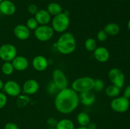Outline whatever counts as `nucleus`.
<instances>
[{
  "mask_svg": "<svg viewBox=\"0 0 130 129\" xmlns=\"http://www.w3.org/2000/svg\"><path fill=\"white\" fill-rule=\"evenodd\" d=\"M79 102L78 93L68 87L60 90L56 95L54 101L57 111L64 115L73 112L78 107Z\"/></svg>",
  "mask_w": 130,
  "mask_h": 129,
  "instance_id": "obj_1",
  "label": "nucleus"
},
{
  "mask_svg": "<svg viewBox=\"0 0 130 129\" xmlns=\"http://www.w3.org/2000/svg\"><path fill=\"white\" fill-rule=\"evenodd\" d=\"M55 48L62 54H70L76 48V40L71 32H63L55 43Z\"/></svg>",
  "mask_w": 130,
  "mask_h": 129,
  "instance_id": "obj_2",
  "label": "nucleus"
},
{
  "mask_svg": "<svg viewBox=\"0 0 130 129\" xmlns=\"http://www.w3.org/2000/svg\"><path fill=\"white\" fill-rule=\"evenodd\" d=\"M95 79L90 77H81L76 78L72 83L71 88L77 93L91 91L93 89Z\"/></svg>",
  "mask_w": 130,
  "mask_h": 129,
  "instance_id": "obj_3",
  "label": "nucleus"
},
{
  "mask_svg": "<svg viewBox=\"0 0 130 129\" xmlns=\"http://www.w3.org/2000/svg\"><path fill=\"white\" fill-rule=\"evenodd\" d=\"M70 25V18L69 15L64 12L53 16L52 21V27L56 32L63 33L67 30Z\"/></svg>",
  "mask_w": 130,
  "mask_h": 129,
  "instance_id": "obj_4",
  "label": "nucleus"
},
{
  "mask_svg": "<svg viewBox=\"0 0 130 129\" xmlns=\"http://www.w3.org/2000/svg\"><path fill=\"white\" fill-rule=\"evenodd\" d=\"M54 32L52 26L48 25H39L34 30V35L39 41L46 42L53 37Z\"/></svg>",
  "mask_w": 130,
  "mask_h": 129,
  "instance_id": "obj_5",
  "label": "nucleus"
},
{
  "mask_svg": "<svg viewBox=\"0 0 130 129\" xmlns=\"http://www.w3.org/2000/svg\"><path fill=\"white\" fill-rule=\"evenodd\" d=\"M110 108L114 111L119 113L126 112L129 108L130 102L128 99L124 96H118L113 98L110 102Z\"/></svg>",
  "mask_w": 130,
  "mask_h": 129,
  "instance_id": "obj_6",
  "label": "nucleus"
},
{
  "mask_svg": "<svg viewBox=\"0 0 130 129\" xmlns=\"http://www.w3.org/2000/svg\"><path fill=\"white\" fill-rule=\"evenodd\" d=\"M17 56L16 47L10 43H6L0 47V58L4 61H11Z\"/></svg>",
  "mask_w": 130,
  "mask_h": 129,
  "instance_id": "obj_7",
  "label": "nucleus"
},
{
  "mask_svg": "<svg viewBox=\"0 0 130 129\" xmlns=\"http://www.w3.org/2000/svg\"><path fill=\"white\" fill-rule=\"evenodd\" d=\"M52 79L53 82L59 91L68 87V79L62 70L59 68L55 70L52 73Z\"/></svg>",
  "mask_w": 130,
  "mask_h": 129,
  "instance_id": "obj_8",
  "label": "nucleus"
},
{
  "mask_svg": "<svg viewBox=\"0 0 130 129\" xmlns=\"http://www.w3.org/2000/svg\"><path fill=\"white\" fill-rule=\"evenodd\" d=\"M108 77L113 85L120 89L123 87L125 82V77L120 69L117 68H111L108 73Z\"/></svg>",
  "mask_w": 130,
  "mask_h": 129,
  "instance_id": "obj_9",
  "label": "nucleus"
},
{
  "mask_svg": "<svg viewBox=\"0 0 130 129\" xmlns=\"http://www.w3.org/2000/svg\"><path fill=\"white\" fill-rule=\"evenodd\" d=\"M3 89L5 94L11 97H17L20 94L22 91L19 83L14 80H8L5 82Z\"/></svg>",
  "mask_w": 130,
  "mask_h": 129,
  "instance_id": "obj_10",
  "label": "nucleus"
},
{
  "mask_svg": "<svg viewBox=\"0 0 130 129\" xmlns=\"http://www.w3.org/2000/svg\"><path fill=\"white\" fill-rule=\"evenodd\" d=\"M39 89V84L34 79L27 80L22 86V91L26 95H32L36 93Z\"/></svg>",
  "mask_w": 130,
  "mask_h": 129,
  "instance_id": "obj_11",
  "label": "nucleus"
},
{
  "mask_svg": "<svg viewBox=\"0 0 130 129\" xmlns=\"http://www.w3.org/2000/svg\"><path fill=\"white\" fill-rule=\"evenodd\" d=\"M13 34L20 40H27L30 35V30L24 24H18L13 29Z\"/></svg>",
  "mask_w": 130,
  "mask_h": 129,
  "instance_id": "obj_12",
  "label": "nucleus"
},
{
  "mask_svg": "<svg viewBox=\"0 0 130 129\" xmlns=\"http://www.w3.org/2000/svg\"><path fill=\"white\" fill-rule=\"evenodd\" d=\"M32 67L38 72H43L48 67V61L46 57L42 55H38L33 58L32 61Z\"/></svg>",
  "mask_w": 130,
  "mask_h": 129,
  "instance_id": "obj_13",
  "label": "nucleus"
},
{
  "mask_svg": "<svg viewBox=\"0 0 130 129\" xmlns=\"http://www.w3.org/2000/svg\"><path fill=\"white\" fill-rule=\"evenodd\" d=\"M93 56L97 61L100 63H105L110 58V53L105 47L99 46L93 51Z\"/></svg>",
  "mask_w": 130,
  "mask_h": 129,
  "instance_id": "obj_14",
  "label": "nucleus"
},
{
  "mask_svg": "<svg viewBox=\"0 0 130 129\" xmlns=\"http://www.w3.org/2000/svg\"><path fill=\"white\" fill-rule=\"evenodd\" d=\"M11 62L14 70L19 72H23L25 70L27 69L29 65L28 59L23 56H17Z\"/></svg>",
  "mask_w": 130,
  "mask_h": 129,
  "instance_id": "obj_15",
  "label": "nucleus"
},
{
  "mask_svg": "<svg viewBox=\"0 0 130 129\" xmlns=\"http://www.w3.org/2000/svg\"><path fill=\"white\" fill-rule=\"evenodd\" d=\"M16 11V6L10 0H3L0 3V13L6 16L13 15Z\"/></svg>",
  "mask_w": 130,
  "mask_h": 129,
  "instance_id": "obj_16",
  "label": "nucleus"
},
{
  "mask_svg": "<svg viewBox=\"0 0 130 129\" xmlns=\"http://www.w3.org/2000/svg\"><path fill=\"white\" fill-rule=\"evenodd\" d=\"M34 18L39 25H48L51 21L50 14L48 12L47 10L43 9L38 10V12L36 13Z\"/></svg>",
  "mask_w": 130,
  "mask_h": 129,
  "instance_id": "obj_17",
  "label": "nucleus"
},
{
  "mask_svg": "<svg viewBox=\"0 0 130 129\" xmlns=\"http://www.w3.org/2000/svg\"><path fill=\"white\" fill-rule=\"evenodd\" d=\"M95 99H96V97H95V94L91 91H88V92L80 93V102L84 106H91L95 102Z\"/></svg>",
  "mask_w": 130,
  "mask_h": 129,
  "instance_id": "obj_18",
  "label": "nucleus"
},
{
  "mask_svg": "<svg viewBox=\"0 0 130 129\" xmlns=\"http://www.w3.org/2000/svg\"><path fill=\"white\" fill-rule=\"evenodd\" d=\"M104 31L108 35L115 36L117 35L120 32V27L116 23H109L107 24L104 28Z\"/></svg>",
  "mask_w": 130,
  "mask_h": 129,
  "instance_id": "obj_19",
  "label": "nucleus"
},
{
  "mask_svg": "<svg viewBox=\"0 0 130 129\" xmlns=\"http://www.w3.org/2000/svg\"><path fill=\"white\" fill-rule=\"evenodd\" d=\"M56 129H75L74 123L71 120L63 118L58 121L55 126Z\"/></svg>",
  "mask_w": 130,
  "mask_h": 129,
  "instance_id": "obj_20",
  "label": "nucleus"
},
{
  "mask_svg": "<svg viewBox=\"0 0 130 129\" xmlns=\"http://www.w3.org/2000/svg\"><path fill=\"white\" fill-rule=\"evenodd\" d=\"M46 10L51 16H55L62 13V7L58 3L52 2L48 5Z\"/></svg>",
  "mask_w": 130,
  "mask_h": 129,
  "instance_id": "obj_21",
  "label": "nucleus"
},
{
  "mask_svg": "<svg viewBox=\"0 0 130 129\" xmlns=\"http://www.w3.org/2000/svg\"><path fill=\"white\" fill-rule=\"evenodd\" d=\"M77 123L81 126H87V125L91 122L90 116L86 112H80L77 114L76 117Z\"/></svg>",
  "mask_w": 130,
  "mask_h": 129,
  "instance_id": "obj_22",
  "label": "nucleus"
},
{
  "mask_svg": "<svg viewBox=\"0 0 130 129\" xmlns=\"http://www.w3.org/2000/svg\"><path fill=\"white\" fill-rule=\"evenodd\" d=\"M120 92L121 89L113 84L107 86L105 90V93L106 96L111 98H115L119 96Z\"/></svg>",
  "mask_w": 130,
  "mask_h": 129,
  "instance_id": "obj_23",
  "label": "nucleus"
},
{
  "mask_svg": "<svg viewBox=\"0 0 130 129\" xmlns=\"http://www.w3.org/2000/svg\"><path fill=\"white\" fill-rule=\"evenodd\" d=\"M14 68L11 61H5L1 67V71L5 75H11L14 72Z\"/></svg>",
  "mask_w": 130,
  "mask_h": 129,
  "instance_id": "obj_24",
  "label": "nucleus"
},
{
  "mask_svg": "<svg viewBox=\"0 0 130 129\" xmlns=\"http://www.w3.org/2000/svg\"><path fill=\"white\" fill-rule=\"evenodd\" d=\"M85 47L88 51L93 52L95 49L97 48L96 41L93 38H88L85 42Z\"/></svg>",
  "mask_w": 130,
  "mask_h": 129,
  "instance_id": "obj_25",
  "label": "nucleus"
},
{
  "mask_svg": "<svg viewBox=\"0 0 130 129\" xmlns=\"http://www.w3.org/2000/svg\"><path fill=\"white\" fill-rule=\"evenodd\" d=\"M17 104L19 107H24L27 106L30 102V98L28 95H19L17 96Z\"/></svg>",
  "mask_w": 130,
  "mask_h": 129,
  "instance_id": "obj_26",
  "label": "nucleus"
},
{
  "mask_svg": "<svg viewBox=\"0 0 130 129\" xmlns=\"http://www.w3.org/2000/svg\"><path fill=\"white\" fill-rule=\"evenodd\" d=\"M25 25L30 30H35L37 29V27L39 26V24L36 20L35 18L32 17L27 19Z\"/></svg>",
  "mask_w": 130,
  "mask_h": 129,
  "instance_id": "obj_27",
  "label": "nucleus"
},
{
  "mask_svg": "<svg viewBox=\"0 0 130 129\" xmlns=\"http://www.w3.org/2000/svg\"><path fill=\"white\" fill-rule=\"evenodd\" d=\"M104 87H105V83H104V81L101 79L95 80V83H94V87L93 89L96 92H100L102 90H104Z\"/></svg>",
  "mask_w": 130,
  "mask_h": 129,
  "instance_id": "obj_28",
  "label": "nucleus"
},
{
  "mask_svg": "<svg viewBox=\"0 0 130 129\" xmlns=\"http://www.w3.org/2000/svg\"><path fill=\"white\" fill-rule=\"evenodd\" d=\"M107 37L108 35L106 34V32L104 31V29L99 31V32L96 34V38H97L98 40L100 42L105 41V40H107Z\"/></svg>",
  "mask_w": 130,
  "mask_h": 129,
  "instance_id": "obj_29",
  "label": "nucleus"
},
{
  "mask_svg": "<svg viewBox=\"0 0 130 129\" xmlns=\"http://www.w3.org/2000/svg\"><path fill=\"white\" fill-rule=\"evenodd\" d=\"M7 103V96L6 94L0 92V110L3 108Z\"/></svg>",
  "mask_w": 130,
  "mask_h": 129,
  "instance_id": "obj_30",
  "label": "nucleus"
},
{
  "mask_svg": "<svg viewBox=\"0 0 130 129\" xmlns=\"http://www.w3.org/2000/svg\"><path fill=\"white\" fill-rule=\"evenodd\" d=\"M38 10H39L38 7L37 6V5H34V4H30L27 7L28 12L31 14V15H35L36 13L38 11Z\"/></svg>",
  "mask_w": 130,
  "mask_h": 129,
  "instance_id": "obj_31",
  "label": "nucleus"
},
{
  "mask_svg": "<svg viewBox=\"0 0 130 129\" xmlns=\"http://www.w3.org/2000/svg\"><path fill=\"white\" fill-rule=\"evenodd\" d=\"M57 123H58V120L53 117L49 118L48 119V120H47V124H48L50 127L55 128Z\"/></svg>",
  "mask_w": 130,
  "mask_h": 129,
  "instance_id": "obj_32",
  "label": "nucleus"
},
{
  "mask_svg": "<svg viewBox=\"0 0 130 129\" xmlns=\"http://www.w3.org/2000/svg\"><path fill=\"white\" fill-rule=\"evenodd\" d=\"M4 129H20L16 123L13 122L6 123L5 125Z\"/></svg>",
  "mask_w": 130,
  "mask_h": 129,
  "instance_id": "obj_33",
  "label": "nucleus"
},
{
  "mask_svg": "<svg viewBox=\"0 0 130 129\" xmlns=\"http://www.w3.org/2000/svg\"><path fill=\"white\" fill-rule=\"evenodd\" d=\"M57 89H58L57 88V87H56L55 85L54 84V83H53V82H52V83H50V85L49 84V85H48V92H49L50 94L54 93V92H55L56 90H57Z\"/></svg>",
  "mask_w": 130,
  "mask_h": 129,
  "instance_id": "obj_34",
  "label": "nucleus"
},
{
  "mask_svg": "<svg viewBox=\"0 0 130 129\" xmlns=\"http://www.w3.org/2000/svg\"><path fill=\"white\" fill-rule=\"evenodd\" d=\"M123 96L125 97L126 98L128 99L130 98V85H128L126 86V88L124 89Z\"/></svg>",
  "mask_w": 130,
  "mask_h": 129,
  "instance_id": "obj_35",
  "label": "nucleus"
},
{
  "mask_svg": "<svg viewBox=\"0 0 130 129\" xmlns=\"http://www.w3.org/2000/svg\"><path fill=\"white\" fill-rule=\"evenodd\" d=\"M87 128L88 129H98L96 124L93 122H90V123L87 125Z\"/></svg>",
  "mask_w": 130,
  "mask_h": 129,
  "instance_id": "obj_36",
  "label": "nucleus"
},
{
  "mask_svg": "<svg viewBox=\"0 0 130 129\" xmlns=\"http://www.w3.org/2000/svg\"><path fill=\"white\" fill-rule=\"evenodd\" d=\"M4 84H5V83L3 82L2 80L0 79V90H1V89H3Z\"/></svg>",
  "mask_w": 130,
  "mask_h": 129,
  "instance_id": "obj_37",
  "label": "nucleus"
},
{
  "mask_svg": "<svg viewBox=\"0 0 130 129\" xmlns=\"http://www.w3.org/2000/svg\"><path fill=\"white\" fill-rule=\"evenodd\" d=\"M76 129H88L87 128V126H79L78 128H77Z\"/></svg>",
  "mask_w": 130,
  "mask_h": 129,
  "instance_id": "obj_38",
  "label": "nucleus"
},
{
  "mask_svg": "<svg viewBox=\"0 0 130 129\" xmlns=\"http://www.w3.org/2000/svg\"><path fill=\"white\" fill-rule=\"evenodd\" d=\"M127 27H128V29L130 30V19L129 20V21L128 22V24H127Z\"/></svg>",
  "mask_w": 130,
  "mask_h": 129,
  "instance_id": "obj_39",
  "label": "nucleus"
},
{
  "mask_svg": "<svg viewBox=\"0 0 130 129\" xmlns=\"http://www.w3.org/2000/svg\"><path fill=\"white\" fill-rule=\"evenodd\" d=\"M47 129H56L55 128H53V127H50V128H47Z\"/></svg>",
  "mask_w": 130,
  "mask_h": 129,
  "instance_id": "obj_40",
  "label": "nucleus"
},
{
  "mask_svg": "<svg viewBox=\"0 0 130 129\" xmlns=\"http://www.w3.org/2000/svg\"><path fill=\"white\" fill-rule=\"evenodd\" d=\"M3 1V0H0V3H1V2H2Z\"/></svg>",
  "mask_w": 130,
  "mask_h": 129,
  "instance_id": "obj_41",
  "label": "nucleus"
}]
</instances>
